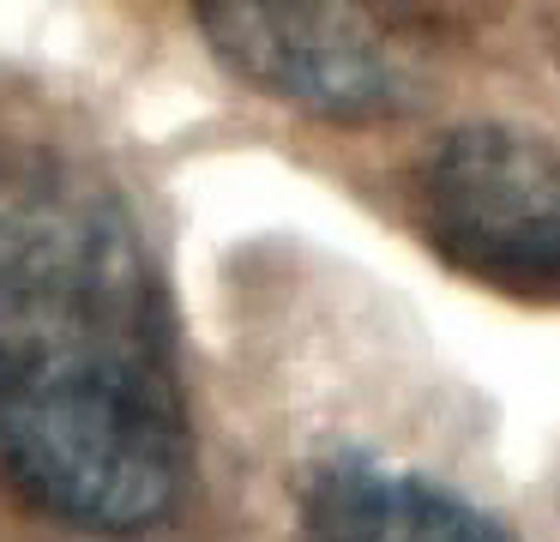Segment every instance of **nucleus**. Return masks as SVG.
Returning a JSON list of instances; mask_svg holds the SVG:
<instances>
[{"label": "nucleus", "mask_w": 560, "mask_h": 542, "mask_svg": "<svg viewBox=\"0 0 560 542\" xmlns=\"http://www.w3.org/2000/svg\"><path fill=\"white\" fill-rule=\"evenodd\" d=\"M0 476L91 537H139L194 476L170 289L139 217L55 151H0Z\"/></svg>", "instance_id": "1"}, {"label": "nucleus", "mask_w": 560, "mask_h": 542, "mask_svg": "<svg viewBox=\"0 0 560 542\" xmlns=\"http://www.w3.org/2000/svg\"><path fill=\"white\" fill-rule=\"evenodd\" d=\"M416 223L464 277L560 301V145L518 127H458L416 169Z\"/></svg>", "instance_id": "2"}, {"label": "nucleus", "mask_w": 560, "mask_h": 542, "mask_svg": "<svg viewBox=\"0 0 560 542\" xmlns=\"http://www.w3.org/2000/svg\"><path fill=\"white\" fill-rule=\"evenodd\" d=\"M211 55L319 120H392L416 103L404 43L362 0H199Z\"/></svg>", "instance_id": "3"}, {"label": "nucleus", "mask_w": 560, "mask_h": 542, "mask_svg": "<svg viewBox=\"0 0 560 542\" xmlns=\"http://www.w3.org/2000/svg\"><path fill=\"white\" fill-rule=\"evenodd\" d=\"M295 506L307 542H518L446 482L355 452L307 470Z\"/></svg>", "instance_id": "4"}]
</instances>
